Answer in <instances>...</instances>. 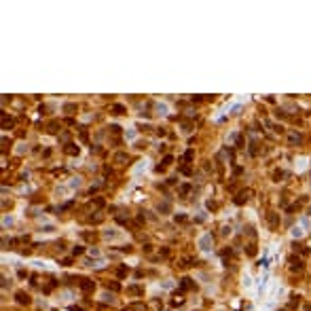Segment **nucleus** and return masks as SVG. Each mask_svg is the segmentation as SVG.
<instances>
[{"mask_svg":"<svg viewBox=\"0 0 311 311\" xmlns=\"http://www.w3.org/2000/svg\"><path fill=\"white\" fill-rule=\"evenodd\" d=\"M81 288H83L85 292H93V288H95V284H93L91 279H83V281H81Z\"/></svg>","mask_w":311,"mask_h":311,"instance_id":"nucleus-1","label":"nucleus"},{"mask_svg":"<svg viewBox=\"0 0 311 311\" xmlns=\"http://www.w3.org/2000/svg\"><path fill=\"white\" fill-rule=\"evenodd\" d=\"M15 296H17V303H19V305H28V303H30V296H28L26 292H17Z\"/></svg>","mask_w":311,"mask_h":311,"instance_id":"nucleus-2","label":"nucleus"},{"mask_svg":"<svg viewBox=\"0 0 311 311\" xmlns=\"http://www.w3.org/2000/svg\"><path fill=\"white\" fill-rule=\"evenodd\" d=\"M210 241H212V235H205L201 241H199V246L203 248V250H208V246H210Z\"/></svg>","mask_w":311,"mask_h":311,"instance_id":"nucleus-3","label":"nucleus"},{"mask_svg":"<svg viewBox=\"0 0 311 311\" xmlns=\"http://www.w3.org/2000/svg\"><path fill=\"white\" fill-rule=\"evenodd\" d=\"M66 152H68V155H79V146L68 144V146H66Z\"/></svg>","mask_w":311,"mask_h":311,"instance_id":"nucleus-4","label":"nucleus"},{"mask_svg":"<svg viewBox=\"0 0 311 311\" xmlns=\"http://www.w3.org/2000/svg\"><path fill=\"white\" fill-rule=\"evenodd\" d=\"M190 286H193V284H190V279H188V277H184V279L180 281V288H182V290H188Z\"/></svg>","mask_w":311,"mask_h":311,"instance_id":"nucleus-5","label":"nucleus"},{"mask_svg":"<svg viewBox=\"0 0 311 311\" xmlns=\"http://www.w3.org/2000/svg\"><path fill=\"white\" fill-rule=\"evenodd\" d=\"M193 157H195V150H190V148H188V150L184 152V161L188 163V161H193Z\"/></svg>","mask_w":311,"mask_h":311,"instance_id":"nucleus-6","label":"nucleus"},{"mask_svg":"<svg viewBox=\"0 0 311 311\" xmlns=\"http://www.w3.org/2000/svg\"><path fill=\"white\" fill-rule=\"evenodd\" d=\"M159 212H163V214H167V212H169V203H167V201H163V203H159Z\"/></svg>","mask_w":311,"mask_h":311,"instance_id":"nucleus-7","label":"nucleus"},{"mask_svg":"<svg viewBox=\"0 0 311 311\" xmlns=\"http://www.w3.org/2000/svg\"><path fill=\"white\" fill-rule=\"evenodd\" d=\"M112 110H114V114H123V112H125V108H123L121 104H114V106H112Z\"/></svg>","mask_w":311,"mask_h":311,"instance_id":"nucleus-8","label":"nucleus"},{"mask_svg":"<svg viewBox=\"0 0 311 311\" xmlns=\"http://www.w3.org/2000/svg\"><path fill=\"white\" fill-rule=\"evenodd\" d=\"M188 190H190L188 184H182V186H180V195H188Z\"/></svg>","mask_w":311,"mask_h":311,"instance_id":"nucleus-9","label":"nucleus"},{"mask_svg":"<svg viewBox=\"0 0 311 311\" xmlns=\"http://www.w3.org/2000/svg\"><path fill=\"white\" fill-rule=\"evenodd\" d=\"M129 292H131V294H142V288H140V286H131Z\"/></svg>","mask_w":311,"mask_h":311,"instance_id":"nucleus-10","label":"nucleus"},{"mask_svg":"<svg viewBox=\"0 0 311 311\" xmlns=\"http://www.w3.org/2000/svg\"><path fill=\"white\" fill-rule=\"evenodd\" d=\"M2 125H4V127H6V125L11 127V125H13V121H11V119H6V114H2Z\"/></svg>","mask_w":311,"mask_h":311,"instance_id":"nucleus-11","label":"nucleus"},{"mask_svg":"<svg viewBox=\"0 0 311 311\" xmlns=\"http://www.w3.org/2000/svg\"><path fill=\"white\" fill-rule=\"evenodd\" d=\"M169 163H174V157H172V155H167V157L163 159V165H169Z\"/></svg>","mask_w":311,"mask_h":311,"instance_id":"nucleus-12","label":"nucleus"},{"mask_svg":"<svg viewBox=\"0 0 311 311\" xmlns=\"http://www.w3.org/2000/svg\"><path fill=\"white\" fill-rule=\"evenodd\" d=\"M125 273H127V269H125V267H119V271H117V275H119V277H123Z\"/></svg>","mask_w":311,"mask_h":311,"instance_id":"nucleus-13","label":"nucleus"},{"mask_svg":"<svg viewBox=\"0 0 311 311\" xmlns=\"http://www.w3.org/2000/svg\"><path fill=\"white\" fill-rule=\"evenodd\" d=\"M72 254H74V256H76V254H83V248H81V246H76V248L72 250Z\"/></svg>","mask_w":311,"mask_h":311,"instance_id":"nucleus-14","label":"nucleus"},{"mask_svg":"<svg viewBox=\"0 0 311 311\" xmlns=\"http://www.w3.org/2000/svg\"><path fill=\"white\" fill-rule=\"evenodd\" d=\"M108 288H112V290H119V288H121V286H119V284H117V281H112V284H110V281H108Z\"/></svg>","mask_w":311,"mask_h":311,"instance_id":"nucleus-15","label":"nucleus"},{"mask_svg":"<svg viewBox=\"0 0 311 311\" xmlns=\"http://www.w3.org/2000/svg\"><path fill=\"white\" fill-rule=\"evenodd\" d=\"M172 305H182V299H180V296H176V299L172 301Z\"/></svg>","mask_w":311,"mask_h":311,"instance_id":"nucleus-16","label":"nucleus"},{"mask_svg":"<svg viewBox=\"0 0 311 311\" xmlns=\"http://www.w3.org/2000/svg\"><path fill=\"white\" fill-rule=\"evenodd\" d=\"M125 159H127L125 155H117V157H114V161H125Z\"/></svg>","mask_w":311,"mask_h":311,"instance_id":"nucleus-17","label":"nucleus"}]
</instances>
